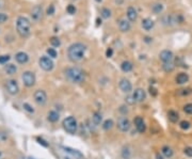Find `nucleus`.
Here are the masks:
<instances>
[{
    "mask_svg": "<svg viewBox=\"0 0 192 159\" xmlns=\"http://www.w3.org/2000/svg\"><path fill=\"white\" fill-rule=\"evenodd\" d=\"M46 13H47V15H54V5H50L49 7L47 8Z\"/></svg>",
    "mask_w": 192,
    "mask_h": 159,
    "instance_id": "38",
    "label": "nucleus"
},
{
    "mask_svg": "<svg viewBox=\"0 0 192 159\" xmlns=\"http://www.w3.org/2000/svg\"><path fill=\"white\" fill-rule=\"evenodd\" d=\"M65 77L68 81L73 82V83H81L85 80V73L81 68L73 66V67L66 68Z\"/></svg>",
    "mask_w": 192,
    "mask_h": 159,
    "instance_id": "2",
    "label": "nucleus"
},
{
    "mask_svg": "<svg viewBox=\"0 0 192 159\" xmlns=\"http://www.w3.org/2000/svg\"><path fill=\"white\" fill-rule=\"evenodd\" d=\"M101 16L105 19L110 18L111 17V11L108 9V8H103V9L101 10Z\"/></svg>",
    "mask_w": 192,
    "mask_h": 159,
    "instance_id": "27",
    "label": "nucleus"
},
{
    "mask_svg": "<svg viewBox=\"0 0 192 159\" xmlns=\"http://www.w3.org/2000/svg\"><path fill=\"white\" fill-rule=\"evenodd\" d=\"M62 125H63V128L65 129L68 133L74 135V133H76V131H77V128H78L77 121H76V119L74 117H65V119L63 120Z\"/></svg>",
    "mask_w": 192,
    "mask_h": 159,
    "instance_id": "4",
    "label": "nucleus"
},
{
    "mask_svg": "<svg viewBox=\"0 0 192 159\" xmlns=\"http://www.w3.org/2000/svg\"><path fill=\"white\" fill-rule=\"evenodd\" d=\"M188 80H189V76H188V74H186V73H181V74H178L175 78V81L177 82L178 84L186 83V82H188Z\"/></svg>",
    "mask_w": 192,
    "mask_h": 159,
    "instance_id": "19",
    "label": "nucleus"
},
{
    "mask_svg": "<svg viewBox=\"0 0 192 159\" xmlns=\"http://www.w3.org/2000/svg\"><path fill=\"white\" fill-rule=\"evenodd\" d=\"M66 11H67L68 14L74 15V14L76 13V8H75V5H67V8H66Z\"/></svg>",
    "mask_w": 192,
    "mask_h": 159,
    "instance_id": "33",
    "label": "nucleus"
},
{
    "mask_svg": "<svg viewBox=\"0 0 192 159\" xmlns=\"http://www.w3.org/2000/svg\"><path fill=\"white\" fill-rule=\"evenodd\" d=\"M132 96H134V98H135V101H136V103H142V101H144L146 99V93H145V91H144L143 89L135 90Z\"/></svg>",
    "mask_w": 192,
    "mask_h": 159,
    "instance_id": "11",
    "label": "nucleus"
},
{
    "mask_svg": "<svg viewBox=\"0 0 192 159\" xmlns=\"http://www.w3.org/2000/svg\"><path fill=\"white\" fill-rule=\"evenodd\" d=\"M10 60L9 55H5V56H0V64H7V62Z\"/></svg>",
    "mask_w": 192,
    "mask_h": 159,
    "instance_id": "35",
    "label": "nucleus"
},
{
    "mask_svg": "<svg viewBox=\"0 0 192 159\" xmlns=\"http://www.w3.org/2000/svg\"><path fill=\"white\" fill-rule=\"evenodd\" d=\"M121 70L125 73L130 72V70H132V63L129 62V61H124V62H122V64H121Z\"/></svg>",
    "mask_w": 192,
    "mask_h": 159,
    "instance_id": "22",
    "label": "nucleus"
},
{
    "mask_svg": "<svg viewBox=\"0 0 192 159\" xmlns=\"http://www.w3.org/2000/svg\"><path fill=\"white\" fill-rule=\"evenodd\" d=\"M21 79H23V84L28 88L34 86V83H35V75L32 72H30V70H26V72H23V76H21Z\"/></svg>",
    "mask_w": 192,
    "mask_h": 159,
    "instance_id": "5",
    "label": "nucleus"
},
{
    "mask_svg": "<svg viewBox=\"0 0 192 159\" xmlns=\"http://www.w3.org/2000/svg\"><path fill=\"white\" fill-rule=\"evenodd\" d=\"M156 157H157V159H163V157H162L160 154H157L156 155Z\"/></svg>",
    "mask_w": 192,
    "mask_h": 159,
    "instance_id": "47",
    "label": "nucleus"
},
{
    "mask_svg": "<svg viewBox=\"0 0 192 159\" xmlns=\"http://www.w3.org/2000/svg\"><path fill=\"white\" fill-rule=\"evenodd\" d=\"M134 123H135V125H136V128L139 132L143 133L146 130V125H145V123H144V121H143V119L141 117H137L136 119L134 120Z\"/></svg>",
    "mask_w": 192,
    "mask_h": 159,
    "instance_id": "13",
    "label": "nucleus"
},
{
    "mask_svg": "<svg viewBox=\"0 0 192 159\" xmlns=\"http://www.w3.org/2000/svg\"><path fill=\"white\" fill-rule=\"evenodd\" d=\"M179 126H181V128L184 129V130H187V129H189V127H190V123L188 121H181Z\"/></svg>",
    "mask_w": 192,
    "mask_h": 159,
    "instance_id": "34",
    "label": "nucleus"
},
{
    "mask_svg": "<svg viewBox=\"0 0 192 159\" xmlns=\"http://www.w3.org/2000/svg\"><path fill=\"white\" fill-rule=\"evenodd\" d=\"M150 95H152V96H156V95H157V90L155 89V88L150 87Z\"/></svg>",
    "mask_w": 192,
    "mask_h": 159,
    "instance_id": "44",
    "label": "nucleus"
},
{
    "mask_svg": "<svg viewBox=\"0 0 192 159\" xmlns=\"http://www.w3.org/2000/svg\"><path fill=\"white\" fill-rule=\"evenodd\" d=\"M126 101L128 104H130V105H134L135 103H136V101H135V98H134V96L131 95V96H128L126 98Z\"/></svg>",
    "mask_w": 192,
    "mask_h": 159,
    "instance_id": "42",
    "label": "nucleus"
},
{
    "mask_svg": "<svg viewBox=\"0 0 192 159\" xmlns=\"http://www.w3.org/2000/svg\"><path fill=\"white\" fill-rule=\"evenodd\" d=\"M160 60L163 62V63H166V62H172L173 60V52L171 50H162L159 55Z\"/></svg>",
    "mask_w": 192,
    "mask_h": 159,
    "instance_id": "12",
    "label": "nucleus"
},
{
    "mask_svg": "<svg viewBox=\"0 0 192 159\" xmlns=\"http://www.w3.org/2000/svg\"><path fill=\"white\" fill-rule=\"evenodd\" d=\"M23 109L27 110V111H29V112H33L34 110L31 108V106L29 105V104H23Z\"/></svg>",
    "mask_w": 192,
    "mask_h": 159,
    "instance_id": "43",
    "label": "nucleus"
},
{
    "mask_svg": "<svg viewBox=\"0 0 192 159\" xmlns=\"http://www.w3.org/2000/svg\"><path fill=\"white\" fill-rule=\"evenodd\" d=\"M101 121H103V117H101V114L99 112H95L93 114V117H92V122H93L94 124L97 126V125H99L101 123Z\"/></svg>",
    "mask_w": 192,
    "mask_h": 159,
    "instance_id": "26",
    "label": "nucleus"
},
{
    "mask_svg": "<svg viewBox=\"0 0 192 159\" xmlns=\"http://www.w3.org/2000/svg\"><path fill=\"white\" fill-rule=\"evenodd\" d=\"M162 11H163V5L162 3L157 2L152 5V12L155 13V14H160Z\"/></svg>",
    "mask_w": 192,
    "mask_h": 159,
    "instance_id": "23",
    "label": "nucleus"
},
{
    "mask_svg": "<svg viewBox=\"0 0 192 159\" xmlns=\"http://www.w3.org/2000/svg\"><path fill=\"white\" fill-rule=\"evenodd\" d=\"M47 54H48V56L50 58H57V56H58V52L56 51L54 48H48L47 49Z\"/></svg>",
    "mask_w": 192,
    "mask_h": 159,
    "instance_id": "31",
    "label": "nucleus"
},
{
    "mask_svg": "<svg viewBox=\"0 0 192 159\" xmlns=\"http://www.w3.org/2000/svg\"><path fill=\"white\" fill-rule=\"evenodd\" d=\"M15 60H16L19 64H25V63H27V62H28L29 57H28V55H27L26 52L19 51V52H17V54L15 55Z\"/></svg>",
    "mask_w": 192,
    "mask_h": 159,
    "instance_id": "17",
    "label": "nucleus"
},
{
    "mask_svg": "<svg viewBox=\"0 0 192 159\" xmlns=\"http://www.w3.org/2000/svg\"><path fill=\"white\" fill-rule=\"evenodd\" d=\"M113 127V121L112 120H106L105 122L103 123V128L105 130H109Z\"/></svg>",
    "mask_w": 192,
    "mask_h": 159,
    "instance_id": "29",
    "label": "nucleus"
},
{
    "mask_svg": "<svg viewBox=\"0 0 192 159\" xmlns=\"http://www.w3.org/2000/svg\"><path fill=\"white\" fill-rule=\"evenodd\" d=\"M126 15L129 21H136L137 18H138V12H137V10L134 7H129L127 9Z\"/></svg>",
    "mask_w": 192,
    "mask_h": 159,
    "instance_id": "16",
    "label": "nucleus"
},
{
    "mask_svg": "<svg viewBox=\"0 0 192 159\" xmlns=\"http://www.w3.org/2000/svg\"><path fill=\"white\" fill-rule=\"evenodd\" d=\"M141 25H142V28L144 29V30L150 31L154 28L155 23H154V20H152L150 18H144L142 20V23H141Z\"/></svg>",
    "mask_w": 192,
    "mask_h": 159,
    "instance_id": "18",
    "label": "nucleus"
},
{
    "mask_svg": "<svg viewBox=\"0 0 192 159\" xmlns=\"http://www.w3.org/2000/svg\"><path fill=\"white\" fill-rule=\"evenodd\" d=\"M39 64H40V67L42 70H46V72H49V70H51L54 68V62H52V60L49 57H41L40 60H39Z\"/></svg>",
    "mask_w": 192,
    "mask_h": 159,
    "instance_id": "6",
    "label": "nucleus"
},
{
    "mask_svg": "<svg viewBox=\"0 0 192 159\" xmlns=\"http://www.w3.org/2000/svg\"><path fill=\"white\" fill-rule=\"evenodd\" d=\"M16 30L21 38H27L30 35L31 23L27 17L19 16L16 20Z\"/></svg>",
    "mask_w": 192,
    "mask_h": 159,
    "instance_id": "3",
    "label": "nucleus"
},
{
    "mask_svg": "<svg viewBox=\"0 0 192 159\" xmlns=\"http://www.w3.org/2000/svg\"><path fill=\"white\" fill-rule=\"evenodd\" d=\"M87 47L82 43H74L67 49V57L72 62H79L85 55Z\"/></svg>",
    "mask_w": 192,
    "mask_h": 159,
    "instance_id": "1",
    "label": "nucleus"
},
{
    "mask_svg": "<svg viewBox=\"0 0 192 159\" xmlns=\"http://www.w3.org/2000/svg\"><path fill=\"white\" fill-rule=\"evenodd\" d=\"M0 157H1V152H0Z\"/></svg>",
    "mask_w": 192,
    "mask_h": 159,
    "instance_id": "49",
    "label": "nucleus"
},
{
    "mask_svg": "<svg viewBox=\"0 0 192 159\" xmlns=\"http://www.w3.org/2000/svg\"><path fill=\"white\" fill-rule=\"evenodd\" d=\"M50 44L54 47H59L61 45V41H60L59 38H57V36H52V38H50Z\"/></svg>",
    "mask_w": 192,
    "mask_h": 159,
    "instance_id": "30",
    "label": "nucleus"
},
{
    "mask_svg": "<svg viewBox=\"0 0 192 159\" xmlns=\"http://www.w3.org/2000/svg\"><path fill=\"white\" fill-rule=\"evenodd\" d=\"M117 26H119V29L121 32H128L131 28V25L129 23V20H126V19H119V23H117Z\"/></svg>",
    "mask_w": 192,
    "mask_h": 159,
    "instance_id": "15",
    "label": "nucleus"
},
{
    "mask_svg": "<svg viewBox=\"0 0 192 159\" xmlns=\"http://www.w3.org/2000/svg\"><path fill=\"white\" fill-rule=\"evenodd\" d=\"M33 98H34V101L38 104L39 106H43L45 105L47 101V95L46 93H45V91L38 90V91L34 93V95H33Z\"/></svg>",
    "mask_w": 192,
    "mask_h": 159,
    "instance_id": "8",
    "label": "nucleus"
},
{
    "mask_svg": "<svg viewBox=\"0 0 192 159\" xmlns=\"http://www.w3.org/2000/svg\"><path fill=\"white\" fill-rule=\"evenodd\" d=\"M59 113L57 112V111H50L49 113H48V115H47V119H48V121L51 122V123H56V122H58L59 120Z\"/></svg>",
    "mask_w": 192,
    "mask_h": 159,
    "instance_id": "20",
    "label": "nucleus"
},
{
    "mask_svg": "<svg viewBox=\"0 0 192 159\" xmlns=\"http://www.w3.org/2000/svg\"><path fill=\"white\" fill-rule=\"evenodd\" d=\"M191 89H183V90H179V91L177 92L178 95H181V96H187L189 95V94H191Z\"/></svg>",
    "mask_w": 192,
    "mask_h": 159,
    "instance_id": "32",
    "label": "nucleus"
},
{
    "mask_svg": "<svg viewBox=\"0 0 192 159\" xmlns=\"http://www.w3.org/2000/svg\"><path fill=\"white\" fill-rule=\"evenodd\" d=\"M95 1H97V2H101V0H95Z\"/></svg>",
    "mask_w": 192,
    "mask_h": 159,
    "instance_id": "48",
    "label": "nucleus"
},
{
    "mask_svg": "<svg viewBox=\"0 0 192 159\" xmlns=\"http://www.w3.org/2000/svg\"><path fill=\"white\" fill-rule=\"evenodd\" d=\"M5 89H7L8 93H10L11 95H16L19 92L18 83H17V81L14 79L7 80V82H5Z\"/></svg>",
    "mask_w": 192,
    "mask_h": 159,
    "instance_id": "7",
    "label": "nucleus"
},
{
    "mask_svg": "<svg viewBox=\"0 0 192 159\" xmlns=\"http://www.w3.org/2000/svg\"><path fill=\"white\" fill-rule=\"evenodd\" d=\"M168 117H169V120L172 123H176L178 121V119H179V114L176 111H174V110H170L169 112H168Z\"/></svg>",
    "mask_w": 192,
    "mask_h": 159,
    "instance_id": "21",
    "label": "nucleus"
},
{
    "mask_svg": "<svg viewBox=\"0 0 192 159\" xmlns=\"http://www.w3.org/2000/svg\"><path fill=\"white\" fill-rule=\"evenodd\" d=\"M184 153H185L188 157H192V148L191 146H187V148H185Z\"/></svg>",
    "mask_w": 192,
    "mask_h": 159,
    "instance_id": "40",
    "label": "nucleus"
},
{
    "mask_svg": "<svg viewBox=\"0 0 192 159\" xmlns=\"http://www.w3.org/2000/svg\"><path fill=\"white\" fill-rule=\"evenodd\" d=\"M8 139V133L5 131H0V142H5Z\"/></svg>",
    "mask_w": 192,
    "mask_h": 159,
    "instance_id": "39",
    "label": "nucleus"
},
{
    "mask_svg": "<svg viewBox=\"0 0 192 159\" xmlns=\"http://www.w3.org/2000/svg\"><path fill=\"white\" fill-rule=\"evenodd\" d=\"M184 111L188 114H192V104H187V105L184 107Z\"/></svg>",
    "mask_w": 192,
    "mask_h": 159,
    "instance_id": "36",
    "label": "nucleus"
},
{
    "mask_svg": "<svg viewBox=\"0 0 192 159\" xmlns=\"http://www.w3.org/2000/svg\"><path fill=\"white\" fill-rule=\"evenodd\" d=\"M7 20H8L7 15H5V13H0V25H1V23H5Z\"/></svg>",
    "mask_w": 192,
    "mask_h": 159,
    "instance_id": "41",
    "label": "nucleus"
},
{
    "mask_svg": "<svg viewBox=\"0 0 192 159\" xmlns=\"http://www.w3.org/2000/svg\"><path fill=\"white\" fill-rule=\"evenodd\" d=\"M161 153L164 157H166V158H170V157L173 156V151H172V148H169V146H166V145L161 148Z\"/></svg>",
    "mask_w": 192,
    "mask_h": 159,
    "instance_id": "25",
    "label": "nucleus"
},
{
    "mask_svg": "<svg viewBox=\"0 0 192 159\" xmlns=\"http://www.w3.org/2000/svg\"><path fill=\"white\" fill-rule=\"evenodd\" d=\"M119 89L122 90V92H124V93H129V92L132 90L131 82L129 81L128 79H126V78H122V79L119 80Z\"/></svg>",
    "mask_w": 192,
    "mask_h": 159,
    "instance_id": "10",
    "label": "nucleus"
},
{
    "mask_svg": "<svg viewBox=\"0 0 192 159\" xmlns=\"http://www.w3.org/2000/svg\"><path fill=\"white\" fill-rule=\"evenodd\" d=\"M122 157L124 159H128L129 157H130V151H129L128 148H124L122 152Z\"/></svg>",
    "mask_w": 192,
    "mask_h": 159,
    "instance_id": "37",
    "label": "nucleus"
},
{
    "mask_svg": "<svg viewBox=\"0 0 192 159\" xmlns=\"http://www.w3.org/2000/svg\"><path fill=\"white\" fill-rule=\"evenodd\" d=\"M174 67H175V66H174V64L172 63V62H166V63H163V65H162L163 70H164V72H166V73L173 72Z\"/></svg>",
    "mask_w": 192,
    "mask_h": 159,
    "instance_id": "28",
    "label": "nucleus"
},
{
    "mask_svg": "<svg viewBox=\"0 0 192 159\" xmlns=\"http://www.w3.org/2000/svg\"><path fill=\"white\" fill-rule=\"evenodd\" d=\"M5 70L8 75H14L15 73L17 72V67L14 65V64H8L5 67Z\"/></svg>",
    "mask_w": 192,
    "mask_h": 159,
    "instance_id": "24",
    "label": "nucleus"
},
{
    "mask_svg": "<svg viewBox=\"0 0 192 159\" xmlns=\"http://www.w3.org/2000/svg\"><path fill=\"white\" fill-rule=\"evenodd\" d=\"M117 128L123 132H126L130 129V122L126 117H121L117 120Z\"/></svg>",
    "mask_w": 192,
    "mask_h": 159,
    "instance_id": "9",
    "label": "nucleus"
},
{
    "mask_svg": "<svg viewBox=\"0 0 192 159\" xmlns=\"http://www.w3.org/2000/svg\"><path fill=\"white\" fill-rule=\"evenodd\" d=\"M43 15V9L41 5H35L32 10H31V17L34 20H39V19L42 18Z\"/></svg>",
    "mask_w": 192,
    "mask_h": 159,
    "instance_id": "14",
    "label": "nucleus"
},
{
    "mask_svg": "<svg viewBox=\"0 0 192 159\" xmlns=\"http://www.w3.org/2000/svg\"><path fill=\"white\" fill-rule=\"evenodd\" d=\"M38 141L41 143L42 145H44V146H48V143H46V141H44L43 139H40V138H38Z\"/></svg>",
    "mask_w": 192,
    "mask_h": 159,
    "instance_id": "46",
    "label": "nucleus"
},
{
    "mask_svg": "<svg viewBox=\"0 0 192 159\" xmlns=\"http://www.w3.org/2000/svg\"><path fill=\"white\" fill-rule=\"evenodd\" d=\"M112 55H113V50H112V48H108L107 51H106V56H107L108 58H110V57H112Z\"/></svg>",
    "mask_w": 192,
    "mask_h": 159,
    "instance_id": "45",
    "label": "nucleus"
}]
</instances>
